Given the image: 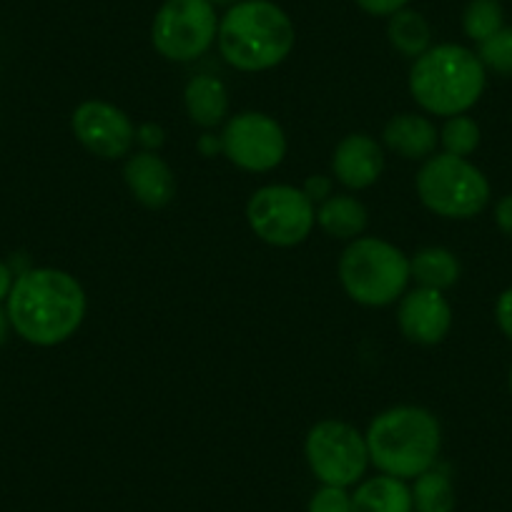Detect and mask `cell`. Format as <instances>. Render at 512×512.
I'll list each match as a JSON object with an SVG mask.
<instances>
[{
  "mask_svg": "<svg viewBox=\"0 0 512 512\" xmlns=\"http://www.w3.org/2000/svg\"><path fill=\"white\" fill-rule=\"evenodd\" d=\"M505 28V11L500 0H470L462 13V31L470 41L485 43Z\"/></svg>",
  "mask_w": 512,
  "mask_h": 512,
  "instance_id": "7402d4cb",
  "label": "cell"
},
{
  "mask_svg": "<svg viewBox=\"0 0 512 512\" xmlns=\"http://www.w3.org/2000/svg\"><path fill=\"white\" fill-rule=\"evenodd\" d=\"M184 106L191 123L201 128H214L229 116V91L216 76H194L186 83Z\"/></svg>",
  "mask_w": 512,
  "mask_h": 512,
  "instance_id": "e0dca14e",
  "label": "cell"
},
{
  "mask_svg": "<svg viewBox=\"0 0 512 512\" xmlns=\"http://www.w3.org/2000/svg\"><path fill=\"white\" fill-rule=\"evenodd\" d=\"M13 289V272L6 262H0V302H8V294Z\"/></svg>",
  "mask_w": 512,
  "mask_h": 512,
  "instance_id": "4dcf8cb0",
  "label": "cell"
},
{
  "mask_svg": "<svg viewBox=\"0 0 512 512\" xmlns=\"http://www.w3.org/2000/svg\"><path fill=\"white\" fill-rule=\"evenodd\" d=\"M387 38H390L392 48L407 58H420L422 53L432 48L430 23H427V18L422 13L410 11V8H402L395 16H390Z\"/></svg>",
  "mask_w": 512,
  "mask_h": 512,
  "instance_id": "44dd1931",
  "label": "cell"
},
{
  "mask_svg": "<svg viewBox=\"0 0 512 512\" xmlns=\"http://www.w3.org/2000/svg\"><path fill=\"white\" fill-rule=\"evenodd\" d=\"M480 136V126H477L475 118L460 113V116H450L445 121V126L440 131V144L445 149V154L467 159L480 146Z\"/></svg>",
  "mask_w": 512,
  "mask_h": 512,
  "instance_id": "603a6c76",
  "label": "cell"
},
{
  "mask_svg": "<svg viewBox=\"0 0 512 512\" xmlns=\"http://www.w3.org/2000/svg\"><path fill=\"white\" fill-rule=\"evenodd\" d=\"M307 512H352V492L347 487L319 485L309 497Z\"/></svg>",
  "mask_w": 512,
  "mask_h": 512,
  "instance_id": "d4e9b609",
  "label": "cell"
},
{
  "mask_svg": "<svg viewBox=\"0 0 512 512\" xmlns=\"http://www.w3.org/2000/svg\"><path fill=\"white\" fill-rule=\"evenodd\" d=\"M495 224L507 239H512V194L502 196L495 206Z\"/></svg>",
  "mask_w": 512,
  "mask_h": 512,
  "instance_id": "f546056e",
  "label": "cell"
},
{
  "mask_svg": "<svg viewBox=\"0 0 512 512\" xmlns=\"http://www.w3.org/2000/svg\"><path fill=\"white\" fill-rule=\"evenodd\" d=\"M369 465L382 475L415 480L437 465L442 450V427L430 410L400 405L379 412L364 435Z\"/></svg>",
  "mask_w": 512,
  "mask_h": 512,
  "instance_id": "3957f363",
  "label": "cell"
},
{
  "mask_svg": "<svg viewBox=\"0 0 512 512\" xmlns=\"http://www.w3.org/2000/svg\"><path fill=\"white\" fill-rule=\"evenodd\" d=\"M477 56L485 68L512 78V26H505L495 36L487 38L485 43H480Z\"/></svg>",
  "mask_w": 512,
  "mask_h": 512,
  "instance_id": "cb8c5ba5",
  "label": "cell"
},
{
  "mask_svg": "<svg viewBox=\"0 0 512 512\" xmlns=\"http://www.w3.org/2000/svg\"><path fill=\"white\" fill-rule=\"evenodd\" d=\"M487 68L475 51L457 43H442L415 58L410 68V93L422 111L432 116H460L482 98Z\"/></svg>",
  "mask_w": 512,
  "mask_h": 512,
  "instance_id": "277c9868",
  "label": "cell"
},
{
  "mask_svg": "<svg viewBox=\"0 0 512 512\" xmlns=\"http://www.w3.org/2000/svg\"><path fill=\"white\" fill-rule=\"evenodd\" d=\"M382 139L387 149L395 151L397 156L407 161H427L435 156L437 141V126L427 116H417V113H400L387 121L382 131Z\"/></svg>",
  "mask_w": 512,
  "mask_h": 512,
  "instance_id": "9a60e30c",
  "label": "cell"
},
{
  "mask_svg": "<svg viewBox=\"0 0 512 512\" xmlns=\"http://www.w3.org/2000/svg\"><path fill=\"white\" fill-rule=\"evenodd\" d=\"M417 196L422 206L442 219H472L490 201V181L467 159L437 154L417 174Z\"/></svg>",
  "mask_w": 512,
  "mask_h": 512,
  "instance_id": "8992f818",
  "label": "cell"
},
{
  "mask_svg": "<svg viewBox=\"0 0 512 512\" xmlns=\"http://www.w3.org/2000/svg\"><path fill=\"white\" fill-rule=\"evenodd\" d=\"M211 6H234V3H239V0H209Z\"/></svg>",
  "mask_w": 512,
  "mask_h": 512,
  "instance_id": "836d02e7",
  "label": "cell"
},
{
  "mask_svg": "<svg viewBox=\"0 0 512 512\" xmlns=\"http://www.w3.org/2000/svg\"><path fill=\"white\" fill-rule=\"evenodd\" d=\"M304 457L319 485L354 487L369 467L367 440L344 420H322L307 432Z\"/></svg>",
  "mask_w": 512,
  "mask_h": 512,
  "instance_id": "ba28073f",
  "label": "cell"
},
{
  "mask_svg": "<svg viewBox=\"0 0 512 512\" xmlns=\"http://www.w3.org/2000/svg\"><path fill=\"white\" fill-rule=\"evenodd\" d=\"M199 146H201V151H204L206 156H211V154H216V151L221 149V139L214 141V136H204Z\"/></svg>",
  "mask_w": 512,
  "mask_h": 512,
  "instance_id": "1f68e13d",
  "label": "cell"
},
{
  "mask_svg": "<svg viewBox=\"0 0 512 512\" xmlns=\"http://www.w3.org/2000/svg\"><path fill=\"white\" fill-rule=\"evenodd\" d=\"M136 141H139L146 151H159L166 141V131L159 123H141V126L136 128Z\"/></svg>",
  "mask_w": 512,
  "mask_h": 512,
  "instance_id": "4316f807",
  "label": "cell"
},
{
  "mask_svg": "<svg viewBox=\"0 0 512 512\" xmlns=\"http://www.w3.org/2000/svg\"><path fill=\"white\" fill-rule=\"evenodd\" d=\"M297 31L272 0H239L219 21V53L231 68L259 73L277 68L292 53Z\"/></svg>",
  "mask_w": 512,
  "mask_h": 512,
  "instance_id": "7a4b0ae2",
  "label": "cell"
},
{
  "mask_svg": "<svg viewBox=\"0 0 512 512\" xmlns=\"http://www.w3.org/2000/svg\"><path fill=\"white\" fill-rule=\"evenodd\" d=\"M460 274V259L445 246H425L415 256H410V277L420 287L445 292V289L455 287Z\"/></svg>",
  "mask_w": 512,
  "mask_h": 512,
  "instance_id": "d6986e66",
  "label": "cell"
},
{
  "mask_svg": "<svg viewBox=\"0 0 512 512\" xmlns=\"http://www.w3.org/2000/svg\"><path fill=\"white\" fill-rule=\"evenodd\" d=\"M246 221L264 244L289 249L312 234L317 224L314 201L289 184H269L256 189L246 204Z\"/></svg>",
  "mask_w": 512,
  "mask_h": 512,
  "instance_id": "52a82bcc",
  "label": "cell"
},
{
  "mask_svg": "<svg viewBox=\"0 0 512 512\" xmlns=\"http://www.w3.org/2000/svg\"><path fill=\"white\" fill-rule=\"evenodd\" d=\"M359 8H362L364 13H369V16H395L397 11H402V8H407V3L410 0H354Z\"/></svg>",
  "mask_w": 512,
  "mask_h": 512,
  "instance_id": "484cf974",
  "label": "cell"
},
{
  "mask_svg": "<svg viewBox=\"0 0 512 512\" xmlns=\"http://www.w3.org/2000/svg\"><path fill=\"white\" fill-rule=\"evenodd\" d=\"M304 194L314 201V204H322L332 196V179L329 176H309L302 186Z\"/></svg>",
  "mask_w": 512,
  "mask_h": 512,
  "instance_id": "f1b7e54d",
  "label": "cell"
},
{
  "mask_svg": "<svg viewBox=\"0 0 512 512\" xmlns=\"http://www.w3.org/2000/svg\"><path fill=\"white\" fill-rule=\"evenodd\" d=\"M123 181L136 201L149 209H164L176 196V176L156 151L131 154L123 166Z\"/></svg>",
  "mask_w": 512,
  "mask_h": 512,
  "instance_id": "5bb4252c",
  "label": "cell"
},
{
  "mask_svg": "<svg viewBox=\"0 0 512 512\" xmlns=\"http://www.w3.org/2000/svg\"><path fill=\"white\" fill-rule=\"evenodd\" d=\"M410 279V256L377 236H357L339 259V282L362 307L395 304Z\"/></svg>",
  "mask_w": 512,
  "mask_h": 512,
  "instance_id": "5b68a950",
  "label": "cell"
},
{
  "mask_svg": "<svg viewBox=\"0 0 512 512\" xmlns=\"http://www.w3.org/2000/svg\"><path fill=\"white\" fill-rule=\"evenodd\" d=\"M410 492L415 512H455L457 507L455 482L437 465L422 472L420 477H415Z\"/></svg>",
  "mask_w": 512,
  "mask_h": 512,
  "instance_id": "ffe728a7",
  "label": "cell"
},
{
  "mask_svg": "<svg viewBox=\"0 0 512 512\" xmlns=\"http://www.w3.org/2000/svg\"><path fill=\"white\" fill-rule=\"evenodd\" d=\"M8 312H3V309H0V347H3V342H6V337H8Z\"/></svg>",
  "mask_w": 512,
  "mask_h": 512,
  "instance_id": "d6a6232c",
  "label": "cell"
},
{
  "mask_svg": "<svg viewBox=\"0 0 512 512\" xmlns=\"http://www.w3.org/2000/svg\"><path fill=\"white\" fill-rule=\"evenodd\" d=\"M384 171V154L369 134H349L332 154V176L352 191L369 189Z\"/></svg>",
  "mask_w": 512,
  "mask_h": 512,
  "instance_id": "4fadbf2b",
  "label": "cell"
},
{
  "mask_svg": "<svg viewBox=\"0 0 512 512\" xmlns=\"http://www.w3.org/2000/svg\"><path fill=\"white\" fill-rule=\"evenodd\" d=\"M73 136L93 156L118 161L131 156L136 144V126L126 111L108 101H83L71 116Z\"/></svg>",
  "mask_w": 512,
  "mask_h": 512,
  "instance_id": "8fae6325",
  "label": "cell"
},
{
  "mask_svg": "<svg viewBox=\"0 0 512 512\" xmlns=\"http://www.w3.org/2000/svg\"><path fill=\"white\" fill-rule=\"evenodd\" d=\"M397 324L412 344L432 347L450 334L452 307L445 294L437 289L417 287L402 294L400 307H397Z\"/></svg>",
  "mask_w": 512,
  "mask_h": 512,
  "instance_id": "7c38bea8",
  "label": "cell"
},
{
  "mask_svg": "<svg viewBox=\"0 0 512 512\" xmlns=\"http://www.w3.org/2000/svg\"><path fill=\"white\" fill-rule=\"evenodd\" d=\"M495 319H497V327H500V332L512 342V287L505 289V292L497 297Z\"/></svg>",
  "mask_w": 512,
  "mask_h": 512,
  "instance_id": "83f0119b",
  "label": "cell"
},
{
  "mask_svg": "<svg viewBox=\"0 0 512 512\" xmlns=\"http://www.w3.org/2000/svg\"><path fill=\"white\" fill-rule=\"evenodd\" d=\"M367 209L359 199L347 194L329 196L327 201H322L317 209V224L322 226V231L332 239L342 241H354L357 236H362V231L367 229Z\"/></svg>",
  "mask_w": 512,
  "mask_h": 512,
  "instance_id": "ac0fdd59",
  "label": "cell"
},
{
  "mask_svg": "<svg viewBox=\"0 0 512 512\" xmlns=\"http://www.w3.org/2000/svg\"><path fill=\"white\" fill-rule=\"evenodd\" d=\"M86 292L63 269H28L8 294V322L18 337L36 347H56L71 339L86 319Z\"/></svg>",
  "mask_w": 512,
  "mask_h": 512,
  "instance_id": "6da1fadb",
  "label": "cell"
},
{
  "mask_svg": "<svg viewBox=\"0 0 512 512\" xmlns=\"http://www.w3.org/2000/svg\"><path fill=\"white\" fill-rule=\"evenodd\" d=\"M221 151L239 169L251 174L274 171L287 156V136L277 118L262 111L236 113L221 131Z\"/></svg>",
  "mask_w": 512,
  "mask_h": 512,
  "instance_id": "30bf717a",
  "label": "cell"
},
{
  "mask_svg": "<svg viewBox=\"0 0 512 512\" xmlns=\"http://www.w3.org/2000/svg\"><path fill=\"white\" fill-rule=\"evenodd\" d=\"M219 18L209 0H166L151 23V43L166 61L191 63L216 41Z\"/></svg>",
  "mask_w": 512,
  "mask_h": 512,
  "instance_id": "9c48e42d",
  "label": "cell"
},
{
  "mask_svg": "<svg viewBox=\"0 0 512 512\" xmlns=\"http://www.w3.org/2000/svg\"><path fill=\"white\" fill-rule=\"evenodd\" d=\"M352 512H415L410 482L382 472L364 477L354 485Z\"/></svg>",
  "mask_w": 512,
  "mask_h": 512,
  "instance_id": "2e32d148",
  "label": "cell"
},
{
  "mask_svg": "<svg viewBox=\"0 0 512 512\" xmlns=\"http://www.w3.org/2000/svg\"><path fill=\"white\" fill-rule=\"evenodd\" d=\"M507 384H510V395H512V367H510V377H507Z\"/></svg>",
  "mask_w": 512,
  "mask_h": 512,
  "instance_id": "e575fe53",
  "label": "cell"
}]
</instances>
